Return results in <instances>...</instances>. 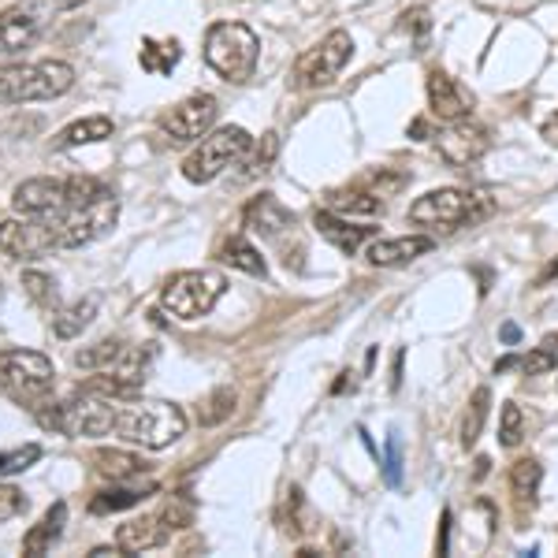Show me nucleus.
Here are the masks:
<instances>
[{"label":"nucleus","mask_w":558,"mask_h":558,"mask_svg":"<svg viewBox=\"0 0 558 558\" xmlns=\"http://www.w3.org/2000/svg\"><path fill=\"white\" fill-rule=\"evenodd\" d=\"M64 525H68V502H52L38 525H31V533L23 536V555H34V558L49 555L52 544L64 536Z\"/></svg>","instance_id":"aec40b11"},{"label":"nucleus","mask_w":558,"mask_h":558,"mask_svg":"<svg viewBox=\"0 0 558 558\" xmlns=\"http://www.w3.org/2000/svg\"><path fill=\"white\" fill-rule=\"evenodd\" d=\"M89 558H128V551H123L120 544H112V547H94Z\"/></svg>","instance_id":"a19ab883"},{"label":"nucleus","mask_w":558,"mask_h":558,"mask_svg":"<svg viewBox=\"0 0 558 558\" xmlns=\"http://www.w3.org/2000/svg\"><path fill=\"white\" fill-rule=\"evenodd\" d=\"M551 279H558V260H551V265H547V268H544V276H539V279H536V283H539V287H544V283H551Z\"/></svg>","instance_id":"49530a36"},{"label":"nucleus","mask_w":558,"mask_h":558,"mask_svg":"<svg viewBox=\"0 0 558 558\" xmlns=\"http://www.w3.org/2000/svg\"><path fill=\"white\" fill-rule=\"evenodd\" d=\"M216 257H220L223 265H231V268H239V272H246V276H265V257H260L257 250L250 246V242L242 239V235L223 239L220 250H216Z\"/></svg>","instance_id":"cd10ccee"},{"label":"nucleus","mask_w":558,"mask_h":558,"mask_svg":"<svg viewBox=\"0 0 558 558\" xmlns=\"http://www.w3.org/2000/svg\"><path fill=\"white\" fill-rule=\"evenodd\" d=\"M57 235H52V220L49 216H20V220H4L0 223V254L12 260H38L45 254H52Z\"/></svg>","instance_id":"9b49d317"},{"label":"nucleus","mask_w":558,"mask_h":558,"mask_svg":"<svg viewBox=\"0 0 558 558\" xmlns=\"http://www.w3.org/2000/svg\"><path fill=\"white\" fill-rule=\"evenodd\" d=\"M492 197L476 194V191H462V186H444V191H428L425 197L410 205V220L417 228H470V223H481L484 216H492Z\"/></svg>","instance_id":"423d86ee"},{"label":"nucleus","mask_w":558,"mask_h":558,"mask_svg":"<svg viewBox=\"0 0 558 558\" xmlns=\"http://www.w3.org/2000/svg\"><path fill=\"white\" fill-rule=\"evenodd\" d=\"M52 235H57V246L60 250H78V246H89L101 235L116 228L120 220V197L112 191L89 197V202H78V205H68V209L52 213Z\"/></svg>","instance_id":"0eeeda50"},{"label":"nucleus","mask_w":558,"mask_h":558,"mask_svg":"<svg viewBox=\"0 0 558 558\" xmlns=\"http://www.w3.org/2000/svg\"><path fill=\"white\" fill-rule=\"evenodd\" d=\"M260 41L242 23H213L205 34V64L228 83H246L257 71Z\"/></svg>","instance_id":"39448f33"},{"label":"nucleus","mask_w":558,"mask_h":558,"mask_svg":"<svg viewBox=\"0 0 558 558\" xmlns=\"http://www.w3.org/2000/svg\"><path fill=\"white\" fill-rule=\"evenodd\" d=\"M94 470L112 484H128V481H142L149 473V462L131 451H97Z\"/></svg>","instance_id":"5701e85b"},{"label":"nucleus","mask_w":558,"mask_h":558,"mask_svg":"<svg viewBox=\"0 0 558 558\" xmlns=\"http://www.w3.org/2000/svg\"><path fill=\"white\" fill-rule=\"evenodd\" d=\"M551 368H558V336H547L544 343L533 347V354L521 357V373L525 376L551 373Z\"/></svg>","instance_id":"2f4dec72"},{"label":"nucleus","mask_w":558,"mask_h":558,"mask_svg":"<svg viewBox=\"0 0 558 558\" xmlns=\"http://www.w3.org/2000/svg\"><path fill=\"white\" fill-rule=\"evenodd\" d=\"M410 134H413V138H417V142H425L428 134H432L428 120H413V123H410Z\"/></svg>","instance_id":"c03bdc74"},{"label":"nucleus","mask_w":558,"mask_h":558,"mask_svg":"<svg viewBox=\"0 0 558 558\" xmlns=\"http://www.w3.org/2000/svg\"><path fill=\"white\" fill-rule=\"evenodd\" d=\"M116 407H120L116 399L83 391L78 399L57 402V407L45 402L41 410H34V417H38L41 428L60 432V436H68V439H97V436H112Z\"/></svg>","instance_id":"7ed1b4c3"},{"label":"nucleus","mask_w":558,"mask_h":558,"mask_svg":"<svg viewBox=\"0 0 558 558\" xmlns=\"http://www.w3.org/2000/svg\"><path fill=\"white\" fill-rule=\"evenodd\" d=\"M384 481L391 488L402 484V439L399 432H387V444H384Z\"/></svg>","instance_id":"e433bc0d"},{"label":"nucleus","mask_w":558,"mask_h":558,"mask_svg":"<svg viewBox=\"0 0 558 558\" xmlns=\"http://www.w3.org/2000/svg\"><path fill=\"white\" fill-rule=\"evenodd\" d=\"M488 407H492V391H488V387H476L470 410H465V421H462V447H465V451L476 447V439H481L484 421H488Z\"/></svg>","instance_id":"7c9ffc66"},{"label":"nucleus","mask_w":558,"mask_h":558,"mask_svg":"<svg viewBox=\"0 0 558 558\" xmlns=\"http://www.w3.org/2000/svg\"><path fill=\"white\" fill-rule=\"evenodd\" d=\"M57 8H78V4H86V0H52Z\"/></svg>","instance_id":"8fccbe9b"},{"label":"nucleus","mask_w":558,"mask_h":558,"mask_svg":"<svg viewBox=\"0 0 558 558\" xmlns=\"http://www.w3.org/2000/svg\"><path fill=\"white\" fill-rule=\"evenodd\" d=\"M0 391L26 410H41L57 391V368L38 350H0Z\"/></svg>","instance_id":"f03ea898"},{"label":"nucleus","mask_w":558,"mask_h":558,"mask_svg":"<svg viewBox=\"0 0 558 558\" xmlns=\"http://www.w3.org/2000/svg\"><path fill=\"white\" fill-rule=\"evenodd\" d=\"M75 86V68L64 60H38V64L0 68V105L52 101Z\"/></svg>","instance_id":"20e7f679"},{"label":"nucleus","mask_w":558,"mask_h":558,"mask_svg":"<svg viewBox=\"0 0 558 558\" xmlns=\"http://www.w3.org/2000/svg\"><path fill=\"white\" fill-rule=\"evenodd\" d=\"M71 205L68 179H26L15 186L12 194V209L20 216H52Z\"/></svg>","instance_id":"4468645a"},{"label":"nucleus","mask_w":558,"mask_h":558,"mask_svg":"<svg viewBox=\"0 0 558 558\" xmlns=\"http://www.w3.org/2000/svg\"><path fill=\"white\" fill-rule=\"evenodd\" d=\"M112 120L108 116H89V120H78L71 123V128H64L57 134V146L60 149H75V146H89V142H105L112 138Z\"/></svg>","instance_id":"a878e982"},{"label":"nucleus","mask_w":558,"mask_h":558,"mask_svg":"<svg viewBox=\"0 0 558 558\" xmlns=\"http://www.w3.org/2000/svg\"><path fill=\"white\" fill-rule=\"evenodd\" d=\"M250 146H254V138H250L242 128H220V131L205 134L202 146L183 160V179L186 183H197V186L213 183V179L223 175L228 168L242 165Z\"/></svg>","instance_id":"1a4fd4ad"},{"label":"nucleus","mask_w":558,"mask_h":558,"mask_svg":"<svg viewBox=\"0 0 558 558\" xmlns=\"http://www.w3.org/2000/svg\"><path fill=\"white\" fill-rule=\"evenodd\" d=\"M350 52H354V38L347 31H331L328 38L313 49H305L299 60H294V86L299 89H320L331 86L339 78V71L347 68Z\"/></svg>","instance_id":"9d476101"},{"label":"nucleus","mask_w":558,"mask_h":558,"mask_svg":"<svg viewBox=\"0 0 558 558\" xmlns=\"http://www.w3.org/2000/svg\"><path fill=\"white\" fill-rule=\"evenodd\" d=\"M399 384H402V350L395 354V380H391V387L399 391Z\"/></svg>","instance_id":"de8ad7c7"},{"label":"nucleus","mask_w":558,"mask_h":558,"mask_svg":"<svg viewBox=\"0 0 558 558\" xmlns=\"http://www.w3.org/2000/svg\"><path fill=\"white\" fill-rule=\"evenodd\" d=\"M179 57H183V49H179L175 38H165V41L146 38L142 41V68L153 71V75H168V71L179 64Z\"/></svg>","instance_id":"c756f323"},{"label":"nucleus","mask_w":558,"mask_h":558,"mask_svg":"<svg viewBox=\"0 0 558 558\" xmlns=\"http://www.w3.org/2000/svg\"><path fill=\"white\" fill-rule=\"evenodd\" d=\"M432 250V239L428 235H402V239H376L368 246V265L376 268H399V265H410L417 260L421 254Z\"/></svg>","instance_id":"a211bd4d"},{"label":"nucleus","mask_w":558,"mask_h":558,"mask_svg":"<svg viewBox=\"0 0 558 558\" xmlns=\"http://www.w3.org/2000/svg\"><path fill=\"white\" fill-rule=\"evenodd\" d=\"M26 510V495L20 488H4L0 484V521H12Z\"/></svg>","instance_id":"58836bf2"},{"label":"nucleus","mask_w":558,"mask_h":558,"mask_svg":"<svg viewBox=\"0 0 558 558\" xmlns=\"http://www.w3.org/2000/svg\"><path fill=\"white\" fill-rule=\"evenodd\" d=\"M521 436H525V413H521L518 402H507V407H502V421H499V444L518 447Z\"/></svg>","instance_id":"c9c22d12"},{"label":"nucleus","mask_w":558,"mask_h":558,"mask_svg":"<svg viewBox=\"0 0 558 558\" xmlns=\"http://www.w3.org/2000/svg\"><path fill=\"white\" fill-rule=\"evenodd\" d=\"M447 533H451V510H444V521H439V539H436L439 555L451 551V544H447Z\"/></svg>","instance_id":"ea45409f"},{"label":"nucleus","mask_w":558,"mask_h":558,"mask_svg":"<svg viewBox=\"0 0 558 558\" xmlns=\"http://www.w3.org/2000/svg\"><path fill=\"white\" fill-rule=\"evenodd\" d=\"M488 458H476V476H488Z\"/></svg>","instance_id":"09e8293b"},{"label":"nucleus","mask_w":558,"mask_h":558,"mask_svg":"<svg viewBox=\"0 0 558 558\" xmlns=\"http://www.w3.org/2000/svg\"><path fill=\"white\" fill-rule=\"evenodd\" d=\"M246 228L260 239H279L283 231L294 228V213L279 205V197L272 194H257L246 205Z\"/></svg>","instance_id":"dca6fc26"},{"label":"nucleus","mask_w":558,"mask_h":558,"mask_svg":"<svg viewBox=\"0 0 558 558\" xmlns=\"http://www.w3.org/2000/svg\"><path fill=\"white\" fill-rule=\"evenodd\" d=\"M168 533H172V525H165V518H131L116 529V544L128 555H142L168 544Z\"/></svg>","instance_id":"6ab92c4d"},{"label":"nucleus","mask_w":558,"mask_h":558,"mask_svg":"<svg viewBox=\"0 0 558 558\" xmlns=\"http://www.w3.org/2000/svg\"><path fill=\"white\" fill-rule=\"evenodd\" d=\"M123 350H128V343H123V339H101V343L78 350L75 365L86 368V373H108V368H112L123 357Z\"/></svg>","instance_id":"c85d7f7f"},{"label":"nucleus","mask_w":558,"mask_h":558,"mask_svg":"<svg viewBox=\"0 0 558 558\" xmlns=\"http://www.w3.org/2000/svg\"><path fill=\"white\" fill-rule=\"evenodd\" d=\"M313 228H317L320 239H328L336 250H343V254H357V250L365 246L368 239H376V228H354V223L347 220V216L324 209L313 216Z\"/></svg>","instance_id":"f3484780"},{"label":"nucleus","mask_w":558,"mask_h":558,"mask_svg":"<svg viewBox=\"0 0 558 558\" xmlns=\"http://www.w3.org/2000/svg\"><path fill=\"white\" fill-rule=\"evenodd\" d=\"M41 458V447L38 444H26V447H15V451H4L0 454V481L4 476H15V473H26L34 462Z\"/></svg>","instance_id":"f704fd0d"},{"label":"nucleus","mask_w":558,"mask_h":558,"mask_svg":"<svg viewBox=\"0 0 558 558\" xmlns=\"http://www.w3.org/2000/svg\"><path fill=\"white\" fill-rule=\"evenodd\" d=\"M94 317H97V299H83V302L68 305V310H57V313H52V336H57V339L83 336Z\"/></svg>","instance_id":"bb28decb"},{"label":"nucleus","mask_w":558,"mask_h":558,"mask_svg":"<svg viewBox=\"0 0 558 558\" xmlns=\"http://www.w3.org/2000/svg\"><path fill=\"white\" fill-rule=\"evenodd\" d=\"M231 413H235V391H231V387H220V391H213L209 402L197 410V421H202V425H220V421L231 417Z\"/></svg>","instance_id":"72a5a7b5"},{"label":"nucleus","mask_w":558,"mask_h":558,"mask_svg":"<svg viewBox=\"0 0 558 558\" xmlns=\"http://www.w3.org/2000/svg\"><path fill=\"white\" fill-rule=\"evenodd\" d=\"M499 339H502L507 347H514L518 339H521V328H518V324H502V328H499Z\"/></svg>","instance_id":"79ce46f5"},{"label":"nucleus","mask_w":558,"mask_h":558,"mask_svg":"<svg viewBox=\"0 0 558 558\" xmlns=\"http://www.w3.org/2000/svg\"><path fill=\"white\" fill-rule=\"evenodd\" d=\"M428 108H432L436 120L458 123V120H470L473 97L465 94V89L458 86L447 71H428Z\"/></svg>","instance_id":"2eb2a0df"},{"label":"nucleus","mask_w":558,"mask_h":558,"mask_svg":"<svg viewBox=\"0 0 558 558\" xmlns=\"http://www.w3.org/2000/svg\"><path fill=\"white\" fill-rule=\"evenodd\" d=\"M34 38H38V20L31 12H23V8L0 12V57H15Z\"/></svg>","instance_id":"412c9836"},{"label":"nucleus","mask_w":558,"mask_h":558,"mask_svg":"<svg viewBox=\"0 0 558 558\" xmlns=\"http://www.w3.org/2000/svg\"><path fill=\"white\" fill-rule=\"evenodd\" d=\"M328 209L347 216V220H354V216L373 220V216H384V197H376L373 191H365V186H343V191L328 194Z\"/></svg>","instance_id":"4be33fe9"},{"label":"nucleus","mask_w":558,"mask_h":558,"mask_svg":"<svg viewBox=\"0 0 558 558\" xmlns=\"http://www.w3.org/2000/svg\"><path fill=\"white\" fill-rule=\"evenodd\" d=\"M510 368H521V357H502V362H495V373H510Z\"/></svg>","instance_id":"a18cd8bd"},{"label":"nucleus","mask_w":558,"mask_h":558,"mask_svg":"<svg viewBox=\"0 0 558 558\" xmlns=\"http://www.w3.org/2000/svg\"><path fill=\"white\" fill-rule=\"evenodd\" d=\"M436 149L451 168H470L492 149V138L481 123L458 120V123H447L444 134H436Z\"/></svg>","instance_id":"ddd939ff"},{"label":"nucleus","mask_w":558,"mask_h":558,"mask_svg":"<svg viewBox=\"0 0 558 558\" xmlns=\"http://www.w3.org/2000/svg\"><path fill=\"white\" fill-rule=\"evenodd\" d=\"M216 97L213 94H194L186 101H179L172 112L160 116V131L168 134L172 142H197L209 134V128L216 123Z\"/></svg>","instance_id":"f8f14e48"},{"label":"nucleus","mask_w":558,"mask_h":558,"mask_svg":"<svg viewBox=\"0 0 558 558\" xmlns=\"http://www.w3.org/2000/svg\"><path fill=\"white\" fill-rule=\"evenodd\" d=\"M228 283H223L220 272L213 268H191V272H175L160 291V310L172 313L175 320L191 324L202 320L205 313H213V305L223 299Z\"/></svg>","instance_id":"6e6552de"},{"label":"nucleus","mask_w":558,"mask_h":558,"mask_svg":"<svg viewBox=\"0 0 558 558\" xmlns=\"http://www.w3.org/2000/svg\"><path fill=\"white\" fill-rule=\"evenodd\" d=\"M539 481H544V465L536 458H518L510 465V492H514L518 507L521 510H533L536 507V495H539Z\"/></svg>","instance_id":"b1692460"},{"label":"nucleus","mask_w":558,"mask_h":558,"mask_svg":"<svg viewBox=\"0 0 558 558\" xmlns=\"http://www.w3.org/2000/svg\"><path fill=\"white\" fill-rule=\"evenodd\" d=\"M186 432V413L175 402L160 399H138V402H120L116 407V425L112 436H120L123 444L146 447V451H160V447H172L179 436Z\"/></svg>","instance_id":"f257e3e1"},{"label":"nucleus","mask_w":558,"mask_h":558,"mask_svg":"<svg viewBox=\"0 0 558 558\" xmlns=\"http://www.w3.org/2000/svg\"><path fill=\"white\" fill-rule=\"evenodd\" d=\"M544 138L551 142V146L558 149V112L547 116V123H544Z\"/></svg>","instance_id":"37998d69"},{"label":"nucleus","mask_w":558,"mask_h":558,"mask_svg":"<svg viewBox=\"0 0 558 558\" xmlns=\"http://www.w3.org/2000/svg\"><path fill=\"white\" fill-rule=\"evenodd\" d=\"M276 153H279V138H276L272 131H268L265 138H260V146L254 149V157L246 153V157H250V168H246V172H265V168L276 160Z\"/></svg>","instance_id":"4c0bfd02"},{"label":"nucleus","mask_w":558,"mask_h":558,"mask_svg":"<svg viewBox=\"0 0 558 558\" xmlns=\"http://www.w3.org/2000/svg\"><path fill=\"white\" fill-rule=\"evenodd\" d=\"M157 492V484H131V488H108V492H97L94 499H89V514H116V510H131L138 507L142 499H149V495Z\"/></svg>","instance_id":"393cba45"},{"label":"nucleus","mask_w":558,"mask_h":558,"mask_svg":"<svg viewBox=\"0 0 558 558\" xmlns=\"http://www.w3.org/2000/svg\"><path fill=\"white\" fill-rule=\"evenodd\" d=\"M23 287H26V294H31V299L41 305V310H49V313L60 310L57 283H52V276H45V272H23Z\"/></svg>","instance_id":"473e14b6"}]
</instances>
